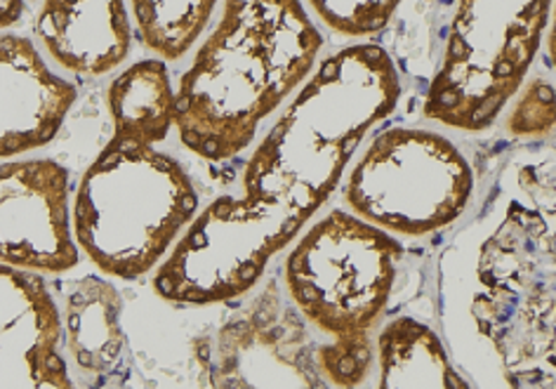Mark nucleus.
Here are the masks:
<instances>
[{
	"instance_id": "1a4fd4ad",
	"label": "nucleus",
	"mask_w": 556,
	"mask_h": 389,
	"mask_svg": "<svg viewBox=\"0 0 556 389\" xmlns=\"http://www.w3.org/2000/svg\"><path fill=\"white\" fill-rule=\"evenodd\" d=\"M0 262L38 274H64L78 265L62 163H0Z\"/></svg>"
},
{
	"instance_id": "20e7f679",
	"label": "nucleus",
	"mask_w": 556,
	"mask_h": 389,
	"mask_svg": "<svg viewBox=\"0 0 556 389\" xmlns=\"http://www.w3.org/2000/svg\"><path fill=\"white\" fill-rule=\"evenodd\" d=\"M197 211L199 193L182 163L111 137L80 177L74 239L102 274L135 281L159 267Z\"/></svg>"
},
{
	"instance_id": "dca6fc26",
	"label": "nucleus",
	"mask_w": 556,
	"mask_h": 389,
	"mask_svg": "<svg viewBox=\"0 0 556 389\" xmlns=\"http://www.w3.org/2000/svg\"><path fill=\"white\" fill-rule=\"evenodd\" d=\"M219 0H130L142 46L163 62H179L199 43Z\"/></svg>"
},
{
	"instance_id": "f03ea898",
	"label": "nucleus",
	"mask_w": 556,
	"mask_h": 389,
	"mask_svg": "<svg viewBox=\"0 0 556 389\" xmlns=\"http://www.w3.org/2000/svg\"><path fill=\"white\" fill-rule=\"evenodd\" d=\"M321 48L302 0H225L175 90L179 142L213 163L239 156L312 76Z\"/></svg>"
},
{
	"instance_id": "f257e3e1",
	"label": "nucleus",
	"mask_w": 556,
	"mask_h": 389,
	"mask_svg": "<svg viewBox=\"0 0 556 389\" xmlns=\"http://www.w3.org/2000/svg\"><path fill=\"white\" fill-rule=\"evenodd\" d=\"M399 102L401 76L384 48L358 43L330 54L245 163L243 197H219L191 219L151 281L156 296L211 308L250 293Z\"/></svg>"
},
{
	"instance_id": "4468645a",
	"label": "nucleus",
	"mask_w": 556,
	"mask_h": 389,
	"mask_svg": "<svg viewBox=\"0 0 556 389\" xmlns=\"http://www.w3.org/2000/svg\"><path fill=\"white\" fill-rule=\"evenodd\" d=\"M114 140L156 147L175 128L177 92L168 64L156 58L139 60L111 80L106 92Z\"/></svg>"
},
{
	"instance_id": "2eb2a0df",
	"label": "nucleus",
	"mask_w": 556,
	"mask_h": 389,
	"mask_svg": "<svg viewBox=\"0 0 556 389\" xmlns=\"http://www.w3.org/2000/svg\"><path fill=\"white\" fill-rule=\"evenodd\" d=\"M378 387H443L469 389L443 350L437 332L415 322L413 316H399L389 322L378 336Z\"/></svg>"
},
{
	"instance_id": "f8f14e48",
	"label": "nucleus",
	"mask_w": 556,
	"mask_h": 389,
	"mask_svg": "<svg viewBox=\"0 0 556 389\" xmlns=\"http://www.w3.org/2000/svg\"><path fill=\"white\" fill-rule=\"evenodd\" d=\"M36 34L54 62L86 78L116 72L132 50L125 0H40Z\"/></svg>"
},
{
	"instance_id": "0eeeda50",
	"label": "nucleus",
	"mask_w": 556,
	"mask_h": 389,
	"mask_svg": "<svg viewBox=\"0 0 556 389\" xmlns=\"http://www.w3.org/2000/svg\"><path fill=\"white\" fill-rule=\"evenodd\" d=\"M471 193L475 173L448 137L387 128L356 161L344 199L361 219L382 231L420 239L460 219Z\"/></svg>"
},
{
	"instance_id": "423d86ee",
	"label": "nucleus",
	"mask_w": 556,
	"mask_h": 389,
	"mask_svg": "<svg viewBox=\"0 0 556 389\" xmlns=\"http://www.w3.org/2000/svg\"><path fill=\"white\" fill-rule=\"evenodd\" d=\"M552 5L554 0H457L425 116L465 133L491 128L531 72Z\"/></svg>"
},
{
	"instance_id": "f3484780",
	"label": "nucleus",
	"mask_w": 556,
	"mask_h": 389,
	"mask_svg": "<svg viewBox=\"0 0 556 389\" xmlns=\"http://www.w3.org/2000/svg\"><path fill=\"white\" fill-rule=\"evenodd\" d=\"M403 0H307L314 15L330 32L346 38H366L384 32Z\"/></svg>"
},
{
	"instance_id": "a211bd4d",
	"label": "nucleus",
	"mask_w": 556,
	"mask_h": 389,
	"mask_svg": "<svg viewBox=\"0 0 556 389\" xmlns=\"http://www.w3.org/2000/svg\"><path fill=\"white\" fill-rule=\"evenodd\" d=\"M507 130L517 137L549 135L554 130V86L533 78L507 118Z\"/></svg>"
},
{
	"instance_id": "9d476101",
	"label": "nucleus",
	"mask_w": 556,
	"mask_h": 389,
	"mask_svg": "<svg viewBox=\"0 0 556 389\" xmlns=\"http://www.w3.org/2000/svg\"><path fill=\"white\" fill-rule=\"evenodd\" d=\"M62 347V314L43 276L0 262V387L72 389Z\"/></svg>"
},
{
	"instance_id": "6e6552de",
	"label": "nucleus",
	"mask_w": 556,
	"mask_h": 389,
	"mask_svg": "<svg viewBox=\"0 0 556 389\" xmlns=\"http://www.w3.org/2000/svg\"><path fill=\"white\" fill-rule=\"evenodd\" d=\"M309 324L274 279L217 328L191 340L203 387H330Z\"/></svg>"
},
{
	"instance_id": "9b49d317",
	"label": "nucleus",
	"mask_w": 556,
	"mask_h": 389,
	"mask_svg": "<svg viewBox=\"0 0 556 389\" xmlns=\"http://www.w3.org/2000/svg\"><path fill=\"white\" fill-rule=\"evenodd\" d=\"M78 100L31 38L0 34V161L48 147Z\"/></svg>"
},
{
	"instance_id": "6ab92c4d",
	"label": "nucleus",
	"mask_w": 556,
	"mask_h": 389,
	"mask_svg": "<svg viewBox=\"0 0 556 389\" xmlns=\"http://www.w3.org/2000/svg\"><path fill=\"white\" fill-rule=\"evenodd\" d=\"M29 0H0V32L10 29L22 22L24 8Z\"/></svg>"
},
{
	"instance_id": "7ed1b4c3",
	"label": "nucleus",
	"mask_w": 556,
	"mask_h": 389,
	"mask_svg": "<svg viewBox=\"0 0 556 389\" xmlns=\"http://www.w3.org/2000/svg\"><path fill=\"white\" fill-rule=\"evenodd\" d=\"M403 246L358 215L332 211L290 250L283 276L304 322L330 342L316 361L332 387L364 385L372 368V330L396 284Z\"/></svg>"
},
{
	"instance_id": "39448f33",
	"label": "nucleus",
	"mask_w": 556,
	"mask_h": 389,
	"mask_svg": "<svg viewBox=\"0 0 556 389\" xmlns=\"http://www.w3.org/2000/svg\"><path fill=\"white\" fill-rule=\"evenodd\" d=\"M554 225L514 201L485 239L471 316L511 387H554Z\"/></svg>"
},
{
	"instance_id": "ddd939ff",
	"label": "nucleus",
	"mask_w": 556,
	"mask_h": 389,
	"mask_svg": "<svg viewBox=\"0 0 556 389\" xmlns=\"http://www.w3.org/2000/svg\"><path fill=\"white\" fill-rule=\"evenodd\" d=\"M123 298L102 276H83L64 288V342L76 371L86 378H106L123 364Z\"/></svg>"
}]
</instances>
